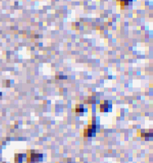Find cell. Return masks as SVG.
Wrapping results in <instances>:
<instances>
[{"label":"cell","mask_w":153,"mask_h":163,"mask_svg":"<svg viewBox=\"0 0 153 163\" xmlns=\"http://www.w3.org/2000/svg\"><path fill=\"white\" fill-rule=\"evenodd\" d=\"M28 163H38L43 160V154L42 153H36L35 151H28Z\"/></svg>","instance_id":"6da1fadb"},{"label":"cell","mask_w":153,"mask_h":163,"mask_svg":"<svg viewBox=\"0 0 153 163\" xmlns=\"http://www.w3.org/2000/svg\"><path fill=\"white\" fill-rule=\"evenodd\" d=\"M97 125L95 124H93L91 125H89L88 129H86L84 133V135L85 137H92L94 136L96 134V131H97Z\"/></svg>","instance_id":"7a4b0ae2"},{"label":"cell","mask_w":153,"mask_h":163,"mask_svg":"<svg viewBox=\"0 0 153 163\" xmlns=\"http://www.w3.org/2000/svg\"><path fill=\"white\" fill-rule=\"evenodd\" d=\"M111 108V104L108 101H105L100 106V110L102 112H107L109 111V109Z\"/></svg>","instance_id":"3957f363"},{"label":"cell","mask_w":153,"mask_h":163,"mask_svg":"<svg viewBox=\"0 0 153 163\" xmlns=\"http://www.w3.org/2000/svg\"><path fill=\"white\" fill-rule=\"evenodd\" d=\"M24 157H26V155L25 154H22V153L16 154L15 155V163H22Z\"/></svg>","instance_id":"277c9868"},{"label":"cell","mask_w":153,"mask_h":163,"mask_svg":"<svg viewBox=\"0 0 153 163\" xmlns=\"http://www.w3.org/2000/svg\"><path fill=\"white\" fill-rule=\"evenodd\" d=\"M118 2H120L122 6L125 5H129V4H131L133 2V0H117Z\"/></svg>","instance_id":"5b68a950"},{"label":"cell","mask_w":153,"mask_h":163,"mask_svg":"<svg viewBox=\"0 0 153 163\" xmlns=\"http://www.w3.org/2000/svg\"><path fill=\"white\" fill-rule=\"evenodd\" d=\"M84 111H85V110H84L83 106L78 105V106H76V109H75V112H76V113H83Z\"/></svg>","instance_id":"8992f818"},{"label":"cell","mask_w":153,"mask_h":163,"mask_svg":"<svg viewBox=\"0 0 153 163\" xmlns=\"http://www.w3.org/2000/svg\"><path fill=\"white\" fill-rule=\"evenodd\" d=\"M142 137H144V138H146L147 140V139L149 140V139H151L153 137V134L152 133H147V134H142Z\"/></svg>","instance_id":"52a82bcc"},{"label":"cell","mask_w":153,"mask_h":163,"mask_svg":"<svg viewBox=\"0 0 153 163\" xmlns=\"http://www.w3.org/2000/svg\"><path fill=\"white\" fill-rule=\"evenodd\" d=\"M56 78H57V79H66L67 77L66 76H56Z\"/></svg>","instance_id":"ba28073f"},{"label":"cell","mask_w":153,"mask_h":163,"mask_svg":"<svg viewBox=\"0 0 153 163\" xmlns=\"http://www.w3.org/2000/svg\"><path fill=\"white\" fill-rule=\"evenodd\" d=\"M2 97V93H1V92H0V98Z\"/></svg>","instance_id":"9c48e42d"}]
</instances>
